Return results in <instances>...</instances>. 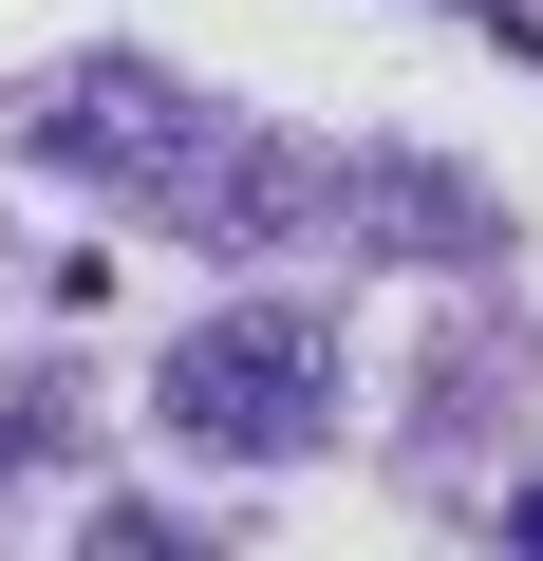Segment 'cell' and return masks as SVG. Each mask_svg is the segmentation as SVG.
<instances>
[{
	"label": "cell",
	"mask_w": 543,
	"mask_h": 561,
	"mask_svg": "<svg viewBox=\"0 0 543 561\" xmlns=\"http://www.w3.org/2000/svg\"><path fill=\"white\" fill-rule=\"evenodd\" d=\"M150 412H169V449H206V468H301V449H338L357 356H338V319H319V300H225V319H188V337H169Z\"/></svg>",
	"instance_id": "6da1fadb"
},
{
	"label": "cell",
	"mask_w": 543,
	"mask_h": 561,
	"mask_svg": "<svg viewBox=\"0 0 543 561\" xmlns=\"http://www.w3.org/2000/svg\"><path fill=\"white\" fill-rule=\"evenodd\" d=\"M20 150L57 169V187H94V206H132V225H169V187L225 150V113L169 76V57H132V38H94V57H57L38 76V113H20Z\"/></svg>",
	"instance_id": "7a4b0ae2"
},
{
	"label": "cell",
	"mask_w": 543,
	"mask_h": 561,
	"mask_svg": "<svg viewBox=\"0 0 543 561\" xmlns=\"http://www.w3.org/2000/svg\"><path fill=\"white\" fill-rule=\"evenodd\" d=\"M169 225H188L206 262H301V243H338V150H301V131H244V113H225V150L169 187Z\"/></svg>",
	"instance_id": "3957f363"
},
{
	"label": "cell",
	"mask_w": 543,
	"mask_h": 561,
	"mask_svg": "<svg viewBox=\"0 0 543 561\" xmlns=\"http://www.w3.org/2000/svg\"><path fill=\"white\" fill-rule=\"evenodd\" d=\"M338 243H394V262H487V187L431 169V150H338Z\"/></svg>",
	"instance_id": "277c9868"
},
{
	"label": "cell",
	"mask_w": 543,
	"mask_h": 561,
	"mask_svg": "<svg viewBox=\"0 0 543 561\" xmlns=\"http://www.w3.org/2000/svg\"><path fill=\"white\" fill-rule=\"evenodd\" d=\"M76 468V375H0V505Z\"/></svg>",
	"instance_id": "5b68a950"
},
{
	"label": "cell",
	"mask_w": 543,
	"mask_h": 561,
	"mask_svg": "<svg viewBox=\"0 0 543 561\" xmlns=\"http://www.w3.org/2000/svg\"><path fill=\"white\" fill-rule=\"evenodd\" d=\"M506 542H543V486H524V505H506Z\"/></svg>",
	"instance_id": "8992f818"
}]
</instances>
